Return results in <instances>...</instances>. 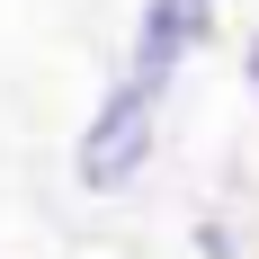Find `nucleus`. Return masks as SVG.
Returning a JSON list of instances; mask_svg holds the SVG:
<instances>
[{
    "label": "nucleus",
    "mask_w": 259,
    "mask_h": 259,
    "mask_svg": "<svg viewBox=\"0 0 259 259\" xmlns=\"http://www.w3.org/2000/svg\"><path fill=\"white\" fill-rule=\"evenodd\" d=\"M143 152H152V90L134 80V90H116L90 116V134H80V179L90 188H125L143 170Z\"/></svg>",
    "instance_id": "obj_1"
},
{
    "label": "nucleus",
    "mask_w": 259,
    "mask_h": 259,
    "mask_svg": "<svg viewBox=\"0 0 259 259\" xmlns=\"http://www.w3.org/2000/svg\"><path fill=\"white\" fill-rule=\"evenodd\" d=\"M214 27V9L206 0H143V36H134V80L143 90H161L170 80V63H179L197 36Z\"/></svg>",
    "instance_id": "obj_2"
}]
</instances>
